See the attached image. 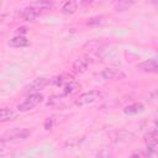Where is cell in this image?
<instances>
[{
    "label": "cell",
    "mask_w": 158,
    "mask_h": 158,
    "mask_svg": "<svg viewBox=\"0 0 158 158\" xmlns=\"http://www.w3.org/2000/svg\"><path fill=\"white\" fill-rule=\"evenodd\" d=\"M77 7H78V2L75 0H67L60 7V12L65 15H70L77 11Z\"/></svg>",
    "instance_id": "obj_12"
},
{
    "label": "cell",
    "mask_w": 158,
    "mask_h": 158,
    "mask_svg": "<svg viewBox=\"0 0 158 158\" xmlns=\"http://www.w3.org/2000/svg\"><path fill=\"white\" fill-rule=\"evenodd\" d=\"M78 89H79V83L77 80H74V79H70V80H68L65 83L64 89H63V94H65V95L69 96V95L74 94Z\"/></svg>",
    "instance_id": "obj_15"
},
{
    "label": "cell",
    "mask_w": 158,
    "mask_h": 158,
    "mask_svg": "<svg viewBox=\"0 0 158 158\" xmlns=\"http://www.w3.org/2000/svg\"><path fill=\"white\" fill-rule=\"evenodd\" d=\"M26 32H27V28L26 27H19L16 30V35H19V36H23Z\"/></svg>",
    "instance_id": "obj_20"
},
{
    "label": "cell",
    "mask_w": 158,
    "mask_h": 158,
    "mask_svg": "<svg viewBox=\"0 0 158 158\" xmlns=\"http://www.w3.org/2000/svg\"><path fill=\"white\" fill-rule=\"evenodd\" d=\"M16 117V112L12 109L2 107L0 109V122H6L10 120H14Z\"/></svg>",
    "instance_id": "obj_14"
},
{
    "label": "cell",
    "mask_w": 158,
    "mask_h": 158,
    "mask_svg": "<svg viewBox=\"0 0 158 158\" xmlns=\"http://www.w3.org/2000/svg\"><path fill=\"white\" fill-rule=\"evenodd\" d=\"M69 102V99H68V95L63 94V95H53L49 98L47 105L48 106H54V107H62V106H65Z\"/></svg>",
    "instance_id": "obj_9"
},
{
    "label": "cell",
    "mask_w": 158,
    "mask_h": 158,
    "mask_svg": "<svg viewBox=\"0 0 158 158\" xmlns=\"http://www.w3.org/2000/svg\"><path fill=\"white\" fill-rule=\"evenodd\" d=\"M101 77L106 80H122L126 78L125 72H122L118 68H114V67H107L105 69H102L101 72Z\"/></svg>",
    "instance_id": "obj_5"
},
{
    "label": "cell",
    "mask_w": 158,
    "mask_h": 158,
    "mask_svg": "<svg viewBox=\"0 0 158 158\" xmlns=\"http://www.w3.org/2000/svg\"><path fill=\"white\" fill-rule=\"evenodd\" d=\"M21 19L25 20V21H33L37 16H38V11L36 7L33 6H26L21 10V14H20Z\"/></svg>",
    "instance_id": "obj_10"
},
{
    "label": "cell",
    "mask_w": 158,
    "mask_h": 158,
    "mask_svg": "<svg viewBox=\"0 0 158 158\" xmlns=\"http://www.w3.org/2000/svg\"><path fill=\"white\" fill-rule=\"evenodd\" d=\"M100 20H102V17H95V19H91V20L88 22V25L91 26V25H94V23H100V22H101Z\"/></svg>",
    "instance_id": "obj_21"
},
{
    "label": "cell",
    "mask_w": 158,
    "mask_h": 158,
    "mask_svg": "<svg viewBox=\"0 0 158 158\" xmlns=\"http://www.w3.org/2000/svg\"><path fill=\"white\" fill-rule=\"evenodd\" d=\"M49 83H51V79H48V78H36L35 80H32L31 83H28V84L23 88L22 93H25V94L38 93L40 90L44 89Z\"/></svg>",
    "instance_id": "obj_4"
},
{
    "label": "cell",
    "mask_w": 158,
    "mask_h": 158,
    "mask_svg": "<svg viewBox=\"0 0 158 158\" xmlns=\"http://www.w3.org/2000/svg\"><path fill=\"white\" fill-rule=\"evenodd\" d=\"M137 0H117L116 4H115V9L117 11H126L128 10L132 5L136 4Z\"/></svg>",
    "instance_id": "obj_17"
},
{
    "label": "cell",
    "mask_w": 158,
    "mask_h": 158,
    "mask_svg": "<svg viewBox=\"0 0 158 158\" xmlns=\"http://www.w3.org/2000/svg\"><path fill=\"white\" fill-rule=\"evenodd\" d=\"M31 135V131L28 128H12L11 131H7L2 137L1 142H7V143H15V142H21L25 141L28 136Z\"/></svg>",
    "instance_id": "obj_1"
},
{
    "label": "cell",
    "mask_w": 158,
    "mask_h": 158,
    "mask_svg": "<svg viewBox=\"0 0 158 158\" xmlns=\"http://www.w3.org/2000/svg\"><path fill=\"white\" fill-rule=\"evenodd\" d=\"M10 47H14V48H22V47H26L30 44L28 40L25 37V36H15L14 38H11L7 43Z\"/></svg>",
    "instance_id": "obj_11"
},
{
    "label": "cell",
    "mask_w": 158,
    "mask_h": 158,
    "mask_svg": "<svg viewBox=\"0 0 158 158\" xmlns=\"http://www.w3.org/2000/svg\"><path fill=\"white\" fill-rule=\"evenodd\" d=\"M93 1H94V0H80V4L85 6V5H89V4H91Z\"/></svg>",
    "instance_id": "obj_22"
},
{
    "label": "cell",
    "mask_w": 158,
    "mask_h": 158,
    "mask_svg": "<svg viewBox=\"0 0 158 158\" xmlns=\"http://www.w3.org/2000/svg\"><path fill=\"white\" fill-rule=\"evenodd\" d=\"M146 144H147V156H154L156 152H157V132L156 130H153L152 132L148 133L147 136V141H146Z\"/></svg>",
    "instance_id": "obj_8"
},
{
    "label": "cell",
    "mask_w": 158,
    "mask_h": 158,
    "mask_svg": "<svg viewBox=\"0 0 158 158\" xmlns=\"http://www.w3.org/2000/svg\"><path fill=\"white\" fill-rule=\"evenodd\" d=\"M144 110V106L141 104V102H135V104H131L128 106H126L123 109V112L126 115H136V114H139Z\"/></svg>",
    "instance_id": "obj_16"
},
{
    "label": "cell",
    "mask_w": 158,
    "mask_h": 158,
    "mask_svg": "<svg viewBox=\"0 0 158 158\" xmlns=\"http://www.w3.org/2000/svg\"><path fill=\"white\" fill-rule=\"evenodd\" d=\"M0 6H1V1H0Z\"/></svg>",
    "instance_id": "obj_24"
},
{
    "label": "cell",
    "mask_w": 158,
    "mask_h": 158,
    "mask_svg": "<svg viewBox=\"0 0 158 158\" xmlns=\"http://www.w3.org/2000/svg\"><path fill=\"white\" fill-rule=\"evenodd\" d=\"M101 94L99 90H90V91H86V93H83L81 95H79L75 100V105L79 106V107H84V106H88L93 102H95L98 99H100Z\"/></svg>",
    "instance_id": "obj_3"
},
{
    "label": "cell",
    "mask_w": 158,
    "mask_h": 158,
    "mask_svg": "<svg viewBox=\"0 0 158 158\" xmlns=\"http://www.w3.org/2000/svg\"><path fill=\"white\" fill-rule=\"evenodd\" d=\"M89 67V60L86 58H78L73 63V69L75 73H84Z\"/></svg>",
    "instance_id": "obj_13"
},
{
    "label": "cell",
    "mask_w": 158,
    "mask_h": 158,
    "mask_svg": "<svg viewBox=\"0 0 158 158\" xmlns=\"http://www.w3.org/2000/svg\"><path fill=\"white\" fill-rule=\"evenodd\" d=\"M57 122H58V121L56 120V116H51V117H48V118H46V120H44L43 126H44V128H46V130H51V128H52Z\"/></svg>",
    "instance_id": "obj_19"
},
{
    "label": "cell",
    "mask_w": 158,
    "mask_h": 158,
    "mask_svg": "<svg viewBox=\"0 0 158 158\" xmlns=\"http://www.w3.org/2000/svg\"><path fill=\"white\" fill-rule=\"evenodd\" d=\"M54 4V0H38L36 1V6L40 9H49Z\"/></svg>",
    "instance_id": "obj_18"
},
{
    "label": "cell",
    "mask_w": 158,
    "mask_h": 158,
    "mask_svg": "<svg viewBox=\"0 0 158 158\" xmlns=\"http://www.w3.org/2000/svg\"><path fill=\"white\" fill-rule=\"evenodd\" d=\"M111 139L116 143H122V142H128L132 138H135V135L132 132L125 131V130H120V131H114L110 133Z\"/></svg>",
    "instance_id": "obj_6"
},
{
    "label": "cell",
    "mask_w": 158,
    "mask_h": 158,
    "mask_svg": "<svg viewBox=\"0 0 158 158\" xmlns=\"http://www.w3.org/2000/svg\"><path fill=\"white\" fill-rule=\"evenodd\" d=\"M132 156H143V153H141V152H136V153H133Z\"/></svg>",
    "instance_id": "obj_23"
},
{
    "label": "cell",
    "mask_w": 158,
    "mask_h": 158,
    "mask_svg": "<svg viewBox=\"0 0 158 158\" xmlns=\"http://www.w3.org/2000/svg\"><path fill=\"white\" fill-rule=\"evenodd\" d=\"M137 68L142 72L146 73H157L158 72V64H157V59L156 58H151L147 59L144 62H141L137 64Z\"/></svg>",
    "instance_id": "obj_7"
},
{
    "label": "cell",
    "mask_w": 158,
    "mask_h": 158,
    "mask_svg": "<svg viewBox=\"0 0 158 158\" xmlns=\"http://www.w3.org/2000/svg\"><path fill=\"white\" fill-rule=\"evenodd\" d=\"M43 100V95L40 94V93H32V94H28V96L21 102L17 105V110L20 112H26V111H30L32 109H35L36 106H38Z\"/></svg>",
    "instance_id": "obj_2"
}]
</instances>
